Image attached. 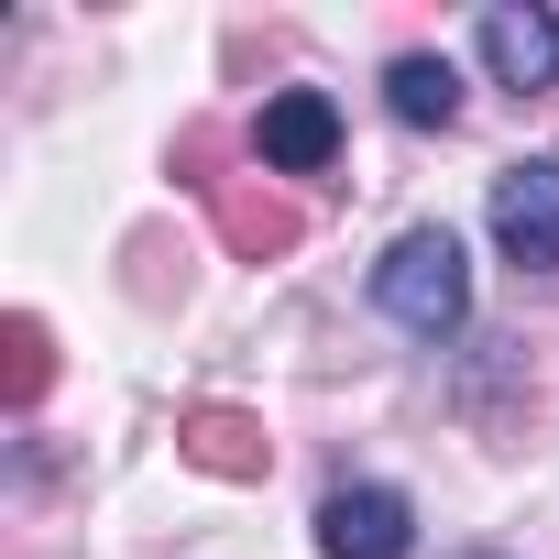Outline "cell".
<instances>
[{
	"mask_svg": "<svg viewBox=\"0 0 559 559\" xmlns=\"http://www.w3.org/2000/svg\"><path fill=\"white\" fill-rule=\"evenodd\" d=\"M373 297H384V319H395V330H417V341H450V330L472 319L461 241H450V230H406V241L373 263Z\"/></svg>",
	"mask_w": 559,
	"mask_h": 559,
	"instance_id": "1",
	"label": "cell"
},
{
	"mask_svg": "<svg viewBox=\"0 0 559 559\" xmlns=\"http://www.w3.org/2000/svg\"><path fill=\"white\" fill-rule=\"evenodd\" d=\"M493 241L515 274H559V154H526L493 176Z\"/></svg>",
	"mask_w": 559,
	"mask_h": 559,
	"instance_id": "2",
	"label": "cell"
},
{
	"mask_svg": "<svg viewBox=\"0 0 559 559\" xmlns=\"http://www.w3.org/2000/svg\"><path fill=\"white\" fill-rule=\"evenodd\" d=\"M209 219H219V252H230V263H286V252L308 241L297 198H274L263 176H230V187L209 198Z\"/></svg>",
	"mask_w": 559,
	"mask_h": 559,
	"instance_id": "3",
	"label": "cell"
},
{
	"mask_svg": "<svg viewBox=\"0 0 559 559\" xmlns=\"http://www.w3.org/2000/svg\"><path fill=\"white\" fill-rule=\"evenodd\" d=\"M176 461H198L209 483H263L274 472V439L252 406H187L176 417Z\"/></svg>",
	"mask_w": 559,
	"mask_h": 559,
	"instance_id": "4",
	"label": "cell"
},
{
	"mask_svg": "<svg viewBox=\"0 0 559 559\" xmlns=\"http://www.w3.org/2000/svg\"><path fill=\"white\" fill-rule=\"evenodd\" d=\"M319 548H330V559H406V548H417V515H406V493L352 483V493L319 504Z\"/></svg>",
	"mask_w": 559,
	"mask_h": 559,
	"instance_id": "5",
	"label": "cell"
},
{
	"mask_svg": "<svg viewBox=\"0 0 559 559\" xmlns=\"http://www.w3.org/2000/svg\"><path fill=\"white\" fill-rule=\"evenodd\" d=\"M252 143H263V165L319 176V165L341 154V110H330L319 88H274V99H263V121H252Z\"/></svg>",
	"mask_w": 559,
	"mask_h": 559,
	"instance_id": "6",
	"label": "cell"
},
{
	"mask_svg": "<svg viewBox=\"0 0 559 559\" xmlns=\"http://www.w3.org/2000/svg\"><path fill=\"white\" fill-rule=\"evenodd\" d=\"M483 67H493L504 88H559V12L493 0V12H483Z\"/></svg>",
	"mask_w": 559,
	"mask_h": 559,
	"instance_id": "7",
	"label": "cell"
},
{
	"mask_svg": "<svg viewBox=\"0 0 559 559\" xmlns=\"http://www.w3.org/2000/svg\"><path fill=\"white\" fill-rule=\"evenodd\" d=\"M384 99H395V121H417V132H450V121H461V78H450V56H395Z\"/></svg>",
	"mask_w": 559,
	"mask_h": 559,
	"instance_id": "8",
	"label": "cell"
},
{
	"mask_svg": "<svg viewBox=\"0 0 559 559\" xmlns=\"http://www.w3.org/2000/svg\"><path fill=\"white\" fill-rule=\"evenodd\" d=\"M45 384H56V341H45V319L23 308V319H0V395H12V406H45Z\"/></svg>",
	"mask_w": 559,
	"mask_h": 559,
	"instance_id": "9",
	"label": "cell"
},
{
	"mask_svg": "<svg viewBox=\"0 0 559 559\" xmlns=\"http://www.w3.org/2000/svg\"><path fill=\"white\" fill-rule=\"evenodd\" d=\"M176 165H187V187L219 198V187H230V176H219V121H187V132H176Z\"/></svg>",
	"mask_w": 559,
	"mask_h": 559,
	"instance_id": "10",
	"label": "cell"
},
{
	"mask_svg": "<svg viewBox=\"0 0 559 559\" xmlns=\"http://www.w3.org/2000/svg\"><path fill=\"white\" fill-rule=\"evenodd\" d=\"M483 559H493V548H483Z\"/></svg>",
	"mask_w": 559,
	"mask_h": 559,
	"instance_id": "11",
	"label": "cell"
}]
</instances>
